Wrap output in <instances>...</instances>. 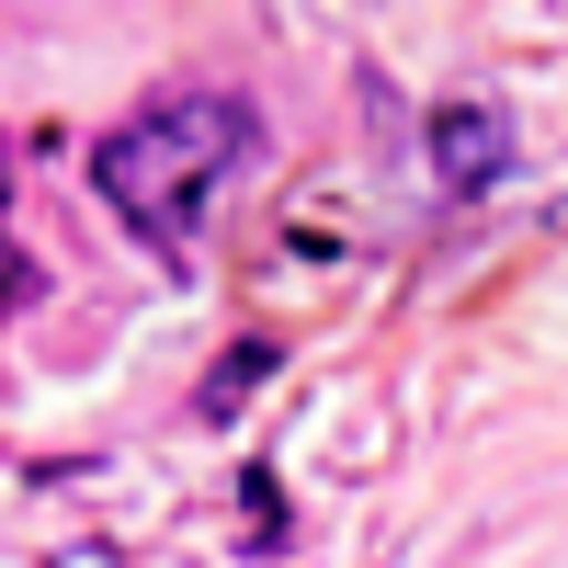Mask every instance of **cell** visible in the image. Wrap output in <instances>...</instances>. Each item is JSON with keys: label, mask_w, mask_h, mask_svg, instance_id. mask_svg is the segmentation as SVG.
Listing matches in <instances>:
<instances>
[{"label": "cell", "mask_w": 568, "mask_h": 568, "mask_svg": "<svg viewBox=\"0 0 568 568\" xmlns=\"http://www.w3.org/2000/svg\"><path fill=\"white\" fill-rule=\"evenodd\" d=\"M433 171H444V194H478V182L511 171V125L489 103H444L433 114Z\"/></svg>", "instance_id": "obj_2"}, {"label": "cell", "mask_w": 568, "mask_h": 568, "mask_svg": "<svg viewBox=\"0 0 568 568\" xmlns=\"http://www.w3.org/2000/svg\"><path fill=\"white\" fill-rule=\"evenodd\" d=\"M251 149H262V114L240 91H160V103H136L103 149H91V182H103V205L149 251H194L216 182L251 171Z\"/></svg>", "instance_id": "obj_1"}]
</instances>
